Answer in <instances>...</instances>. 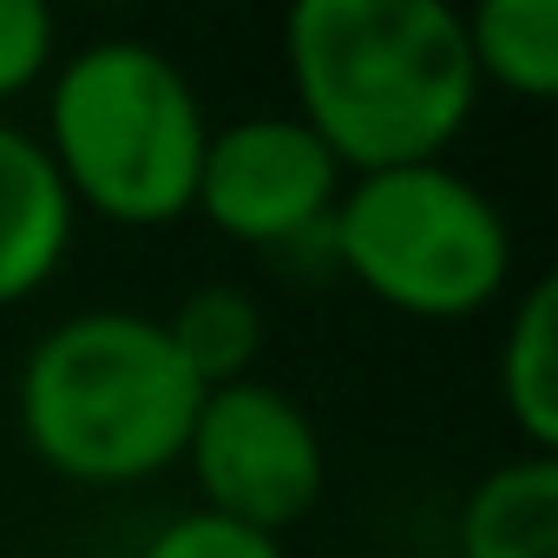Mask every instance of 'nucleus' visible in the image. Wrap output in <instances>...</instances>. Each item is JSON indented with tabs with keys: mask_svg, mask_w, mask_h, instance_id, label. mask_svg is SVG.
I'll return each mask as SVG.
<instances>
[{
	"mask_svg": "<svg viewBox=\"0 0 558 558\" xmlns=\"http://www.w3.org/2000/svg\"><path fill=\"white\" fill-rule=\"evenodd\" d=\"M283 60L296 119L349 178L434 165L480 106L466 27L447 0H296Z\"/></svg>",
	"mask_w": 558,
	"mask_h": 558,
	"instance_id": "1",
	"label": "nucleus"
},
{
	"mask_svg": "<svg viewBox=\"0 0 558 558\" xmlns=\"http://www.w3.org/2000/svg\"><path fill=\"white\" fill-rule=\"evenodd\" d=\"M204 381L158 316L86 310L21 362V434L80 486H132L184 460Z\"/></svg>",
	"mask_w": 558,
	"mask_h": 558,
	"instance_id": "2",
	"label": "nucleus"
},
{
	"mask_svg": "<svg viewBox=\"0 0 558 558\" xmlns=\"http://www.w3.org/2000/svg\"><path fill=\"white\" fill-rule=\"evenodd\" d=\"M204 138V99L165 47L93 40L60 66L40 145L73 204L106 223L158 230L191 210Z\"/></svg>",
	"mask_w": 558,
	"mask_h": 558,
	"instance_id": "3",
	"label": "nucleus"
},
{
	"mask_svg": "<svg viewBox=\"0 0 558 558\" xmlns=\"http://www.w3.org/2000/svg\"><path fill=\"white\" fill-rule=\"evenodd\" d=\"M336 256L355 283L421 323H460L506 290V210L453 165H395L342 184L329 210Z\"/></svg>",
	"mask_w": 558,
	"mask_h": 558,
	"instance_id": "4",
	"label": "nucleus"
},
{
	"mask_svg": "<svg viewBox=\"0 0 558 558\" xmlns=\"http://www.w3.org/2000/svg\"><path fill=\"white\" fill-rule=\"evenodd\" d=\"M184 460L197 473L204 512H223L276 538L323 499V480H329V453L310 408L256 375L204 388Z\"/></svg>",
	"mask_w": 558,
	"mask_h": 558,
	"instance_id": "5",
	"label": "nucleus"
},
{
	"mask_svg": "<svg viewBox=\"0 0 558 558\" xmlns=\"http://www.w3.org/2000/svg\"><path fill=\"white\" fill-rule=\"evenodd\" d=\"M342 178L349 171L336 165V151L296 112H250L204 138L191 210H204L223 236L269 250L329 230Z\"/></svg>",
	"mask_w": 558,
	"mask_h": 558,
	"instance_id": "6",
	"label": "nucleus"
},
{
	"mask_svg": "<svg viewBox=\"0 0 558 558\" xmlns=\"http://www.w3.org/2000/svg\"><path fill=\"white\" fill-rule=\"evenodd\" d=\"M73 243V197L47 158V145L21 125H0V303H21Z\"/></svg>",
	"mask_w": 558,
	"mask_h": 558,
	"instance_id": "7",
	"label": "nucleus"
},
{
	"mask_svg": "<svg viewBox=\"0 0 558 558\" xmlns=\"http://www.w3.org/2000/svg\"><path fill=\"white\" fill-rule=\"evenodd\" d=\"M460 558H558V453L499 460L466 493Z\"/></svg>",
	"mask_w": 558,
	"mask_h": 558,
	"instance_id": "8",
	"label": "nucleus"
},
{
	"mask_svg": "<svg viewBox=\"0 0 558 558\" xmlns=\"http://www.w3.org/2000/svg\"><path fill=\"white\" fill-rule=\"evenodd\" d=\"M499 401L532 453H558V283L551 276H538L506 323Z\"/></svg>",
	"mask_w": 558,
	"mask_h": 558,
	"instance_id": "9",
	"label": "nucleus"
},
{
	"mask_svg": "<svg viewBox=\"0 0 558 558\" xmlns=\"http://www.w3.org/2000/svg\"><path fill=\"white\" fill-rule=\"evenodd\" d=\"M480 86H506L519 99H551L558 86V0H480L460 14Z\"/></svg>",
	"mask_w": 558,
	"mask_h": 558,
	"instance_id": "10",
	"label": "nucleus"
},
{
	"mask_svg": "<svg viewBox=\"0 0 558 558\" xmlns=\"http://www.w3.org/2000/svg\"><path fill=\"white\" fill-rule=\"evenodd\" d=\"M165 336L178 342V355L191 362V375L204 388H223V381H243L256 349H263V310L256 296L230 290V283H204L191 290L171 316H158Z\"/></svg>",
	"mask_w": 558,
	"mask_h": 558,
	"instance_id": "11",
	"label": "nucleus"
},
{
	"mask_svg": "<svg viewBox=\"0 0 558 558\" xmlns=\"http://www.w3.org/2000/svg\"><path fill=\"white\" fill-rule=\"evenodd\" d=\"M138 558H290V551L276 532H256V525H236V519L197 506V512L165 519Z\"/></svg>",
	"mask_w": 558,
	"mask_h": 558,
	"instance_id": "12",
	"label": "nucleus"
},
{
	"mask_svg": "<svg viewBox=\"0 0 558 558\" xmlns=\"http://www.w3.org/2000/svg\"><path fill=\"white\" fill-rule=\"evenodd\" d=\"M60 53V21L40 0H0V99L27 93Z\"/></svg>",
	"mask_w": 558,
	"mask_h": 558,
	"instance_id": "13",
	"label": "nucleus"
}]
</instances>
